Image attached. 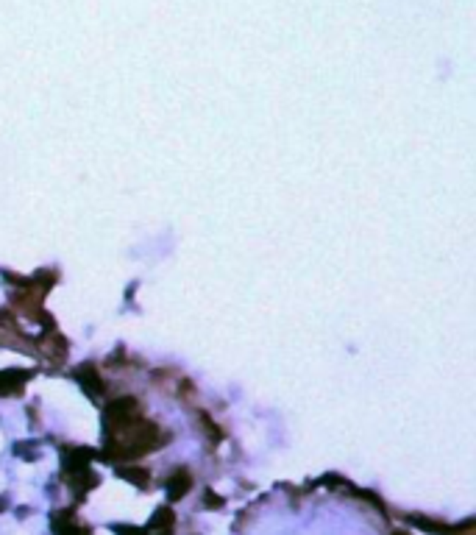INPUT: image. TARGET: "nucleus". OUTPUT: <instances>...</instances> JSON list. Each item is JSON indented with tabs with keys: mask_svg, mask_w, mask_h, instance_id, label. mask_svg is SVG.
Here are the masks:
<instances>
[{
	"mask_svg": "<svg viewBox=\"0 0 476 535\" xmlns=\"http://www.w3.org/2000/svg\"><path fill=\"white\" fill-rule=\"evenodd\" d=\"M187 488H190V477H187V474H179L176 480H170V497H173V499H179L181 491H187Z\"/></svg>",
	"mask_w": 476,
	"mask_h": 535,
	"instance_id": "nucleus-1",
	"label": "nucleus"
}]
</instances>
